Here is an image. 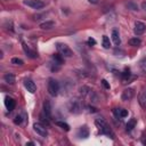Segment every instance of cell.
Here are the masks:
<instances>
[{"label":"cell","instance_id":"6da1fadb","mask_svg":"<svg viewBox=\"0 0 146 146\" xmlns=\"http://www.w3.org/2000/svg\"><path fill=\"white\" fill-rule=\"evenodd\" d=\"M95 123H96V125H97V128H98V130H99L100 133L107 135V136H110L111 138H114V133H113L111 127L108 125V123L104 120V117H98V119H96Z\"/></svg>","mask_w":146,"mask_h":146},{"label":"cell","instance_id":"7a4b0ae2","mask_svg":"<svg viewBox=\"0 0 146 146\" xmlns=\"http://www.w3.org/2000/svg\"><path fill=\"white\" fill-rule=\"evenodd\" d=\"M59 91V83L54 78H49L48 80V92L50 96H57Z\"/></svg>","mask_w":146,"mask_h":146},{"label":"cell","instance_id":"3957f363","mask_svg":"<svg viewBox=\"0 0 146 146\" xmlns=\"http://www.w3.org/2000/svg\"><path fill=\"white\" fill-rule=\"evenodd\" d=\"M56 49L58 51V54H60L63 57H71L73 55V51L72 49L66 44V43H62V42H58L56 44Z\"/></svg>","mask_w":146,"mask_h":146},{"label":"cell","instance_id":"277c9868","mask_svg":"<svg viewBox=\"0 0 146 146\" xmlns=\"http://www.w3.org/2000/svg\"><path fill=\"white\" fill-rule=\"evenodd\" d=\"M23 3L33 9H41L44 7V2L41 0H24Z\"/></svg>","mask_w":146,"mask_h":146},{"label":"cell","instance_id":"5b68a950","mask_svg":"<svg viewBox=\"0 0 146 146\" xmlns=\"http://www.w3.org/2000/svg\"><path fill=\"white\" fill-rule=\"evenodd\" d=\"M33 129H34V131H35L39 136H41V137H47V136H48L47 128H46L43 124H41V123H34V124H33Z\"/></svg>","mask_w":146,"mask_h":146},{"label":"cell","instance_id":"8992f818","mask_svg":"<svg viewBox=\"0 0 146 146\" xmlns=\"http://www.w3.org/2000/svg\"><path fill=\"white\" fill-rule=\"evenodd\" d=\"M81 110H82V105H81L80 100L74 99V100H72V102L70 103V111H71L72 113L78 114V113L81 112Z\"/></svg>","mask_w":146,"mask_h":146},{"label":"cell","instance_id":"52a82bcc","mask_svg":"<svg viewBox=\"0 0 146 146\" xmlns=\"http://www.w3.org/2000/svg\"><path fill=\"white\" fill-rule=\"evenodd\" d=\"M146 31V24L140 22V21H137L135 23V29H133V32L137 34V35H141L144 32Z\"/></svg>","mask_w":146,"mask_h":146},{"label":"cell","instance_id":"ba28073f","mask_svg":"<svg viewBox=\"0 0 146 146\" xmlns=\"http://www.w3.org/2000/svg\"><path fill=\"white\" fill-rule=\"evenodd\" d=\"M24 87H25L26 90H27L29 92H31V94H34V92L36 91V86H35V83H34L31 79H25V80H24Z\"/></svg>","mask_w":146,"mask_h":146},{"label":"cell","instance_id":"9c48e42d","mask_svg":"<svg viewBox=\"0 0 146 146\" xmlns=\"http://www.w3.org/2000/svg\"><path fill=\"white\" fill-rule=\"evenodd\" d=\"M133 96H135V91H133V89L128 88V89H124V90H123L121 98H122V100L128 102V100L132 99V98H133Z\"/></svg>","mask_w":146,"mask_h":146},{"label":"cell","instance_id":"30bf717a","mask_svg":"<svg viewBox=\"0 0 146 146\" xmlns=\"http://www.w3.org/2000/svg\"><path fill=\"white\" fill-rule=\"evenodd\" d=\"M138 99H139V104H140L144 108H146V87H144V88L141 89Z\"/></svg>","mask_w":146,"mask_h":146},{"label":"cell","instance_id":"8fae6325","mask_svg":"<svg viewBox=\"0 0 146 146\" xmlns=\"http://www.w3.org/2000/svg\"><path fill=\"white\" fill-rule=\"evenodd\" d=\"M5 105H6L7 110H8L9 112H11V111L15 108L16 103H15V100H14L13 98H10V97H6V98H5Z\"/></svg>","mask_w":146,"mask_h":146},{"label":"cell","instance_id":"7c38bea8","mask_svg":"<svg viewBox=\"0 0 146 146\" xmlns=\"http://www.w3.org/2000/svg\"><path fill=\"white\" fill-rule=\"evenodd\" d=\"M43 113L48 119L51 117V106H50L49 100H44L43 103Z\"/></svg>","mask_w":146,"mask_h":146},{"label":"cell","instance_id":"4fadbf2b","mask_svg":"<svg viewBox=\"0 0 146 146\" xmlns=\"http://www.w3.org/2000/svg\"><path fill=\"white\" fill-rule=\"evenodd\" d=\"M113 112L116 115V117H120V119H123V117L128 116V111L124 110V108H114Z\"/></svg>","mask_w":146,"mask_h":146},{"label":"cell","instance_id":"5bb4252c","mask_svg":"<svg viewBox=\"0 0 146 146\" xmlns=\"http://www.w3.org/2000/svg\"><path fill=\"white\" fill-rule=\"evenodd\" d=\"M78 136H79L80 138H87V137L89 136V129H88V127H87V125L80 127V129H79V131H78Z\"/></svg>","mask_w":146,"mask_h":146},{"label":"cell","instance_id":"9a60e30c","mask_svg":"<svg viewBox=\"0 0 146 146\" xmlns=\"http://www.w3.org/2000/svg\"><path fill=\"white\" fill-rule=\"evenodd\" d=\"M112 40H113V42H114L116 46L120 44V42H121L120 34H119V31H117L116 29H114V30L112 31Z\"/></svg>","mask_w":146,"mask_h":146},{"label":"cell","instance_id":"2e32d148","mask_svg":"<svg viewBox=\"0 0 146 146\" xmlns=\"http://www.w3.org/2000/svg\"><path fill=\"white\" fill-rule=\"evenodd\" d=\"M54 26H55V22H52V21H47V22H43L40 24V27L42 30H50Z\"/></svg>","mask_w":146,"mask_h":146},{"label":"cell","instance_id":"e0dca14e","mask_svg":"<svg viewBox=\"0 0 146 146\" xmlns=\"http://www.w3.org/2000/svg\"><path fill=\"white\" fill-rule=\"evenodd\" d=\"M3 80L8 83V84H14L15 83V75L11 73H6L3 75Z\"/></svg>","mask_w":146,"mask_h":146},{"label":"cell","instance_id":"ac0fdd59","mask_svg":"<svg viewBox=\"0 0 146 146\" xmlns=\"http://www.w3.org/2000/svg\"><path fill=\"white\" fill-rule=\"evenodd\" d=\"M23 49H24V51H25V52H26V54H27L30 57H32V58H35V57L38 56V55H36V52L32 51V50H31V49H30V48H29V47H27L25 43H23Z\"/></svg>","mask_w":146,"mask_h":146},{"label":"cell","instance_id":"d6986e66","mask_svg":"<svg viewBox=\"0 0 146 146\" xmlns=\"http://www.w3.org/2000/svg\"><path fill=\"white\" fill-rule=\"evenodd\" d=\"M140 43H141V41H140V39L137 38V36L129 40V44H130V46H133V47H138Z\"/></svg>","mask_w":146,"mask_h":146},{"label":"cell","instance_id":"ffe728a7","mask_svg":"<svg viewBox=\"0 0 146 146\" xmlns=\"http://www.w3.org/2000/svg\"><path fill=\"white\" fill-rule=\"evenodd\" d=\"M103 47L106 48V49L111 47V41H110L107 35H103Z\"/></svg>","mask_w":146,"mask_h":146},{"label":"cell","instance_id":"44dd1931","mask_svg":"<svg viewBox=\"0 0 146 146\" xmlns=\"http://www.w3.org/2000/svg\"><path fill=\"white\" fill-rule=\"evenodd\" d=\"M135 125H136V119H131V120L127 123V131L132 130V129L135 128Z\"/></svg>","mask_w":146,"mask_h":146},{"label":"cell","instance_id":"7402d4cb","mask_svg":"<svg viewBox=\"0 0 146 146\" xmlns=\"http://www.w3.org/2000/svg\"><path fill=\"white\" fill-rule=\"evenodd\" d=\"M56 124H57L58 127H60L62 129H64L65 131H68V130H70V125H68L67 123L63 122V121H57V122H56Z\"/></svg>","mask_w":146,"mask_h":146},{"label":"cell","instance_id":"603a6c76","mask_svg":"<svg viewBox=\"0 0 146 146\" xmlns=\"http://www.w3.org/2000/svg\"><path fill=\"white\" fill-rule=\"evenodd\" d=\"M14 122H15V124H22V122H23V116H22L21 114H17V115L15 116V119H14Z\"/></svg>","mask_w":146,"mask_h":146},{"label":"cell","instance_id":"cb8c5ba5","mask_svg":"<svg viewBox=\"0 0 146 146\" xmlns=\"http://www.w3.org/2000/svg\"><path fill=\"white\" fill-rule=\"evenodd\" d=\"M11 63L15 64V65H23V64H24V62H23L21 58H17V57H14V58L11 59Z\"/></svg>","mask_w":146,"mask_h":146},{"label":"cell","instance_id":"d4e9b609","mask_svg":"<svg viewBox=\"0 0 146 146\" xmlns=\"http://www.w3.org/2000/svg\"><path fill=\"white\" fill-rule=\"evenodd\" d=\"M122 78H123V80H124V81H125L127 79H129V78H130V72H129V70H128V71H125V72H123Z\"/></svg>","mask_w":146,"mask_h":146},{"label":"cell","instance_id":"484cf974","mask_svg":"<svg viewBox=\"0 0 146 146\" xmlns=\"http://www.w3.org/2000/svg\"><path fill=\"white\" fill-rule=\"evenodd\" d=\"M140 67H141V70H143L144 72H146V59L140 63Z\"/></svg>","mask_w":146,"mask_h":146},{"label":"cell","instance_id":"4316f807","mask_svg":"<svg viewBox=\"0 0 146 146\" xmlns=\"http://www.w3.org/2000/svg\"><path fill=\"white\" fill-rule=\"evenodd\" d=\"M128 7H130L132 10H138V6H136L133 3H128Z\"/></svg>","mask_w":146,"mask_h":146},{"label":"cell","instance_id":"83f0119b","mask_svg":"<svg viewBox=\"0 0 146 146\" xmlns=\"http://www.w3.org/2000/svg\"><path fill=\"white\" fill-rule=\"evenodd\" d=\"M102 84H103L106 89H110V84L107 83V81H106V80H102Z\"/></svg>","mask_w":146,"mask_h":146},{"label":"cell","instance_id":"f1b7e54d","mask_svg":"<svg viewBox=\"0 0 146 146\" xmlns=\"http://www.w3.org/2000/svg\"><path fill=\"white\" fill-rule=\"evenodd\" d=\"M88 43H89V44H96V41H95L94 39L89 38V39H88Z\"/></svg>","mask_w":146,"mask_h":146},{"label":"cell","instance_id":"f546056e","mask_svg":"<svg viewBox=\"0 0 146 146\" xmlns=\"http://www.w3.org/2000/svg\"><path fill=\"white\" fill-rule=\"evenodd\" d=\"M88 108H89V112H92V113L96 112V108H95V107H90V106H88Z\"/></svg>","mask_w":146,"mask_h":146},{"label":"cell","instance_id":"4dcf8cb0","mask_svg":"<svg viewBox=\"0 0 146 146\" xmlns=\"http://www.w3.org/2000/svg\"><path fill=\"white\" fill-rule=\"evenodd\" d=\"M141 8H143L144 10H146V1H144V2L141 3Z\"/></svg>","mask_w":146,"mask_h":146},{"label":"cell","instance_id":"1f68e13d","mask_svg":"<svg viewBox=\"0 0 146 146\" xmlns=\"http://www.w3.org/2000/svg\"><path fill=\"white\" fill-rule=\"evenodd\" d=\"M88 1H89V2H90V3H94V5H95V3H97V2H98V0H88Z\"/></svg>","mask_w":146,"mask_h":146}]
</instances>
